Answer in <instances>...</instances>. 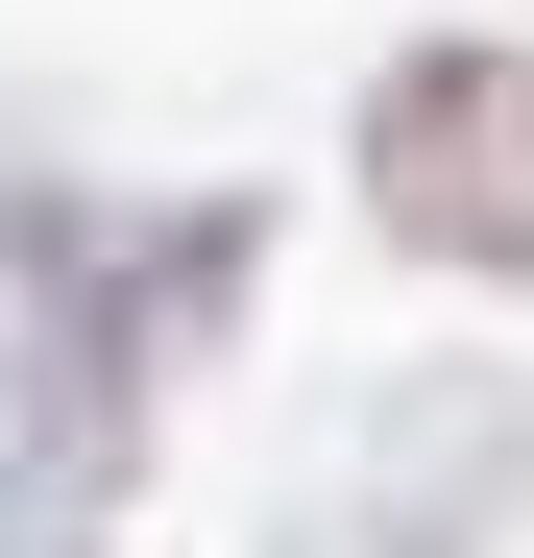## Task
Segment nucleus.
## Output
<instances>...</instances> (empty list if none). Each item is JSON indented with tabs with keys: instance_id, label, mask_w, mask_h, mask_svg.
<instances>
[{
	"instance_id": "nucleus-1",
	"label": "nucleus",
	"mask_w": 534,
	"mask_h": 558,
	"mask_svg": "<svg viewBox=\"0 0 534 558\" xmlns=\"http://www.w3.org/2000/svg\"><path fill=\"white\" fill-rule=\"evenodd\" d=\"M365 219L437 292H534V49L437 25V49L365 73Z\"/></svg>"
},
{
	"instance_id": "nucleus-2",
	"label": "nucleus",
	"mask_w": 534,
	"mask_h": 558,
	"mask_svg": "<svg viewBox=\"0 0 534 558\" xmlns=\"http://www.w3.org/2000/svg\"><path fill=\"white\" fill-rule=\"evenodd\" d=\"M365 486L486 558V510L534 486V389H510V364H389V389H365Z\"/></svg>"
},
{
	"instance_id": "nucleus-3",
	"label": "nucleus",
	"mask_w": 534,
	"mask_h": 558,
	"mask_svg": "<svg viewBox=\"0 0 534 558\" xmlns=\"http://www.w3.org/2000/svg\"><path fill=\"white\" fill-rule=\"evenodd\" d=\"M267 558H462V534H413L389 486H316V510H292V534H267Z\"/></svg>"
}]
</instances>
